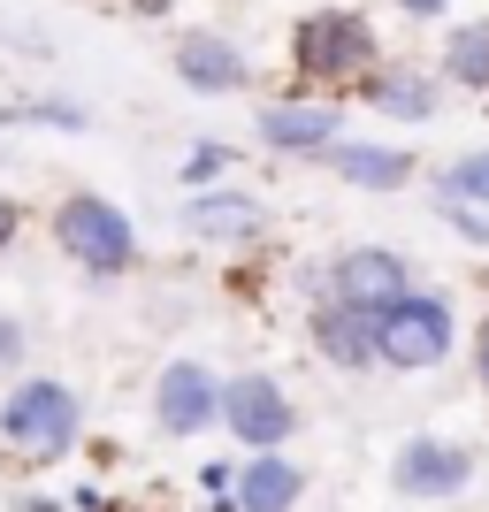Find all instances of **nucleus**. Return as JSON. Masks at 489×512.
Wrapping results in <instances>:
<instances>
[{"mask_svg": "<svg viewBox=\"0 0 489 512\" xmlns=\"http://www.w3.org/2000/svg\"><path fill=\"white\" fill-rule=\"evenodd\" d=\"M77 428H85V406H77V390L54 383V375L16 383L8 406H0V436H8L23 459H62V451H77Z\"/></svg>", "mask_w": 489, "mask_h": 512, "instance_id": "nucleus-1", "label": "nucleus"}, {"mask_svg": "<svg viewBox=\"0 0 489 512\" xmlns=\"http://www.w3.org/2000/svg\"><path fill=\"white\" fill-rule=\"evenodd\" d=\"M291 62H298V77H314V85H352V77H367V62H375V31H367V16H352V8H314V16H298V31H291Z\"/></svg>", "mask_w": 489, "mask_h": 512, "instance_id": "nucleus-2", "label": "nucleus"}, {"mask_svg": "<svg viewBox=\"0 0 489 512\" xmlns=\"http://www.w3.org/2000/svg\"><path fill=\"white\" fill-rule=\"evenodd\" d=\"M54 245H62L77 268H92V276H123L130 260H138V230H130L123 207H107V199L77 192L54 207Z\"/></svg>", "mask_w": 489, "mask_h": 512, "instance_id": "nucleus-3", "label": "nucleus"}, {"mask_svg": "<svg viewBox=\"0 0 489 512\" xmlns=\"http://www.w3.org/2000/svg\"><path fill=\"white\" fill-rule=\"evenodd\" d=\"M451 306L436 299V291H413V299H398L383 321H375V360L398 367V375H421V367L451 360Z\"/></svg>", "mask_w": 489, "mask_h": 512, "instance_id": "nucleus-4", "label": "nucleus"}, {"mask_svg": "<svg viewBox=\"0 0 489 512\" xmlns=\"http://www.w3.org/2000/svg\"><path fill=\"white\" fill-rule=\"evenodd\" d=\"M398 299H413V268L390 245H352V253L329 268V306H352V314L383 321Z\"/></svg>", "mask_w": 489, "mask_h": 512, "instance_id": "nucleus-5", "label": "nucleus"}, {"mask_svg": "<svg viewBox=\"0 0 489 512\" xmlns=\"http://www.w3.org/2000/svg\"><path fill=\"white\" fill-rule=\"evenodd\" d=\"M222 421H230V436L245 451H276L298 436V406L283 398L276 375H237V383H222Z\"/></svg>", "mask_w": 489, "mask_h": 512, "instance_id": "nucleus-6", "label": "nucleus"}, {"mask_svg": "<svg viewBox=\"0 0 489 512\" xmlns=\"http://www.w3.org/2000/svg\"><path fill=\"white\" fill-rule=\"evenodd\" d=\"M153 421L169 436H199V428L222 421V383H214L199 360H169L161 383H153Z\"/></svg>", "mask_w": 489, "mask_h": 512, "instance_id": "nucleus-7", "label": "nucleus"}, {"mask_svg": "<svg viewBox=\"0 0 489 512\" xmlns=\"http://www.w3.org/2000/svg\"><path fill=\"white\" fill-rule=\"evenodd\" d=\"M390 482L405 497H459L474 482V451L467 444H436V436H413V444L390 459Z\"/></svg>", "mask_w": 489, "mask_h": 512, "instance_id": "nucleus-8", "label": "nucleus"}, {"mask_svg": "<svg viewBox=\"0 0 489 512\" xmlns=\"http://www.w3.org/2000/svg\"><path fill=\"white\" fill-rule=\"evenodd\" d=\"M176 77H184L192 92H237V85H253L245 54H237L222 31H184V39H176Z\"/></svg>", "mask_w": 489, "mask_h": 512, "instance_id": "nucleus-9", "label": "nucleus"}, {"mask_svg": "<svg viewBox=\"0 0 489 512\" xmlns=\"http://www.w3.org/2000/svg\"><path fill=\"white\" fill-rule=\"evenodd\" d=\"M306 497V474L283 459V451H253L245 467H237V497L230 512H291Z\"/></svg>", "mask_w": 489, "mask_h": 512, "instance_id": "nucleus-10", "label": "nucleus"}, {"mask_svg": "<svg viewBox=\"0 0 489 512\" xmlns=\"http://www.w3.org/2000/svg\"><path fill=\"white\" fill-rule=\"evenodd\" d=\"M260 138H268L276 153H306V161H321V153L337 146V107H306V100L260 107Z\"/></svg>", "mask_w": 489, "mask_h": 512, "instance_id": "nucleus-11", "label": "nucleus"}, {"mask_svg": "<svg viewBox=\"0 0 489 512\" xmlns=\"http://www.w3.org/2000/svg\"><path fill=\"white\" fill-rule=\"evenodd\" d=\"M321 161H329L344 184H360V192H398V184H413V153H398V146H329Z\"/></svg>", "mask_w": 489, "mask_h": 512, "instance_id": "nucleus-12", "label": "nucleus"}, {"mask_svg": "<svg viewBox=\"0 0 489 512\" xmlns=\"http://www.w3.org/2000/svg\"><path fill=\"white\" fill-rule=\"evenodd\" d=\"M314 344H321V360H337V367H367L375 360V321L352 314V306H321L314 314Z\"/></svg>", "mask_w": 489, "mask_h": 512, "instance_id": "nucleus-13", "label": "nucleus"}, {"mask_svg": "<svg viewBox=\"0 0 489 512\" xmlns=\"http://www.w3.org/2000/svg\"><path fill=\"white\" fill-rule=\"evenodd\" d=\"M184 230H199V237H253L260 230V199L253 192H207V199L184 207Z\"/></svg>", "mask_w": 489, "mask_h": 512, "instance_id": "nucleus-14", "label": "nucleus"}, {"mask_svg": "<svg viewBox=\"0 0 489 512\" xmlns=\"http://www.w3.org/2000/svg\"><path fill=\"white\" fill-rule=\"evenodd\" d=\"M367 107H383V115H398V123H428L436 115V85H421V77H405V69H390V77H367Z\"/></svg>", "mask_w": 489, "mask_h": 512, "instance_id": "nucleus-15", "label": "nucleus"}, {"mask_svg": "<svg viewBox=\"0 0 489 512\" xmlns=\"http://www.w3.org/2000/svg\"><path fill=\"white\" fill-rule=\"evenodd\" d=\"M444 77L451 85L489 92V23H459V31L444 39Z\"/></svg>", "mask_w": 489, "mask_h": 512, "instance_id": "nucleus-16", "label": "nucleus"}, {"mask_svg": "<svg viewBox=\"0 0 489 512\" xmlns=\"http://www.w3.org/2000/svg\"><path fill=\"white\" fill-rule=\"evenodd\" d=\"M436 192H444V199H467V207H489V153L451 161V169L436 176Z\"/></svg>", "mask_w": 489, "mask_h": 512, "instance_id": "nucleus-17", "label": "nucleus"}, {"mask_svg": "<svg viewBox=\"0 0 489 512\" xmlns=\"http://www.w3.org/2000/svg\"><path fill=\"white\" fill-rule=\"evenodd\" d=\"M436 214H444V222H451V230H459V237H474V245H489V214H482V207H467V199H444V207H436Z\"/></svg>", "mask_w": 489, "mask_h": 512, "instance_id": "nucleus-18", "label": "nucleus"}, {"mask_svg": "<svg viewBox=\"0 0 489 512\" xmlns=\"http://www.w3.org/2000/svg\"><path fill=\"white\" fill-rule=\"evenodd\" d=\"M222 161H230V146H199L192 161H184V184H192V192H199V184H214V176H222Z\"/></svg>", "mask_w": 489, "mask_h": 512, "instance_id": "nucleus-19", "label": "nucleus"}, {"mask_svg": "<svg viewBox=\"0 0 489 512\" xmlns=\"http://www.w3.org/2000/svg\"><path fill=\"white\" fill-rule=\"evenodd\" d=\"M8 123H62V130H77L85 115H77V107H54V100H39V107H8Z\"/></svg>", "mask_w": 489, "mask_h": 512, "instance_id": "nucleus-20", "label": "nucleus"}, {"mask_svg": "<svg viewBox=\"0 0 489 512\" xmlns=\"http://www.w3.org/2000/svg\"><path fill=\"white\" fill-rule=\"evenodd\" d=\"M23 360V329L16 321H0V367H16Z\"/></svg>", "mask_w": 489, "mask_h": 512, "instance_id": "nucleus-21", "label": "nucleus"}, {"mask_svg": "<svg viewBox=\"0 0 489 512\" xmlns=\"http://www.w3.org/2000/svg\"><path fill=\"white\" fill-rule=\"evenodd\" d=\"M398 8H405V16H444L451 0H398Z\"/></svg>", "mask_w": 489, "mask_h": 512, "instance_id": "nucleus-22", "label": "nucleus"}, {"mask_svg": "<svg viewBox=\"0 0 489 512\" xmlns=\"http://www.w3.org/2000/svg\"><path fill=\"white\" fill-rule=\"evenodd\" d=\"M8 237H16V207H8V199H0V245H8Z\"/></svg>", "mask_w": 489, "mask_h": 512, "instance_id": "nucleus-23", "label": "nucleus"}, {"mask_svg": "<svg viewBox=\"0 0 489 512\" xmlns=\"http://www.w3.org/2000/svg\"><path fill=\"white\" fill-rule=\"evenodd\" d=\"M130 8H138V16H169V0H130Z\"/></svg>", "mask_w": 489, "mask_h": 512, "instance_id": "nucleus-24", "label": "nucleus"}, {"mask_svg": "<svg viewBox=\"0 0 489 512\" xmlns=\"http://www.w3.org/2000/svg\"><path fill=\"white\" fill-rule=\"evenodd\" d=\"M482 383H489V321H482Z\"/></svg>", "mask_w": 489, "mask_h": 512, "instance_id": "nucleus-25", "label": "nucleus"}]
</instances>
